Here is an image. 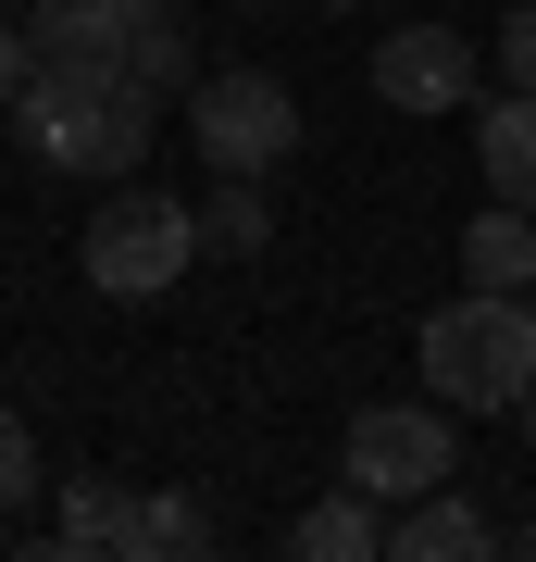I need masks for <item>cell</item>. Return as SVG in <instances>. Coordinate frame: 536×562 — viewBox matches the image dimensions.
<instances>
[{"label":"cell","instance_id":"cell-1","mask_svg":"<svg viewBox=\"0 0 536 562\" xmlns=\"http://www.w3.org/2000/svg\"><path fill=\"white\" fill-rule=\"evenodd\" d=\"M424 375L449 413H524L536 387V288H461L424 313Z\"/></svg>","mask_w":536,"mask_h":562},{"label":"cell","instance_id":"cell-2","mask_svg":"<svg viewBox=\"0 0 536 562\" xmlns=\"http://www.w3.org/2000/svg\"><path fill=\"white\" fill-rule=\"evenodd\" d=\"M13 125L62 176H138L150 162V88H125V76H25Z\"/></svg>","mask_w":536,"mask_h":562},{"label":"cell","instance_id":"cell-3","mask_svg":"<svg viewBox=\"0 0 536 562\" xmlns=\"http://www.w3.org/2000/svg\"><path fill=\"white\" fill-rule=\"evenodd\" d=\"M187 262H199V213L162 201V188H113L88 213V288L100 301H162Z\"/></svg>","mask_w":536,"mask_h":562},{"label":"cell","instance_id":"cell-4","mask_svg":"<svg viewBox=\"0 0 536 562\" xmlns=\"http://www.w3.org/2000/svg\"><path fill=\"white\" fill-rule=\"evenodd\" d=\"M187 138H199L213 176H275L299 150V101H287V76H199L187 88Z\"/></svg>","mask_w":536,"mask_h":562},{"label":"cell","instance_id":"cell-5","mask_svg":"<svg viewBox=\"0 0 536 562\" xmlns=\"http://www.w3.org/2000/svg\"><path fill=\"white\" fill-rule=\"evenodd\" d=\"M461 475V438H449V401H375L350 413V487L375 501H424V487Z\"/></svg>","mask_w":536,"mask_h":562},{"label":"cell","instance_id":"cell-6","mask_svg":"<svg viewBox=\"0 0 536 562\" xmlns=\"http://www.w3.org/2000/svg\"><path fill=\"white\" fill-rule=\"evenodd\" d=\"M138 25H150V0H38L25 38H38V76H125L138 88Z\"/></svg>","mask_w":536,"mask_h":562},{"label":"cell","instance_id":"cell-7","mask_svg":"<svg viewBox=\"0 0 536 562\" xmlns=\"http://www.w3.org/2000/svg\"><path fill=\"white\" fill-rule=\"evenodd\" d=\"M62 562H113V550H162V501L125 475H76L62 487V525H50Z\"/></svg>","mask_w":536,"mask_h":562},{"label":"cell","instance_id":"cell-8","mask_svg":"<svg viewBox=\"0 0 536 562\" xmlns=\"http://www.w3.org/2000/svg\"><path fill=\"white\" fill-rule=\"evenodd\" d=\"M375 101H387V113H449V101H475V50H461L449 25H399V38H375Z\"/></svg>","mask_w":536,"mask_h":562},{"label":"cell","instance_id":"cell-9","mask_svg":"<svg viewBox=\"0 0 536 562\" xmlns=\"http://www.w3.org/2000/svg\"><path fill=\"white\" fill-rule=\"evenodd\" d=\"M387 550H399V562H487V550H499V525L461 501V487H424V501H399Z\"/></svg>","mask_w":536,"mask_h":562},{"label":"cell","instance_id":"cell-10","mask_svg":"<svg viewBox=\"0 0 536 562\" xmlns=\"http://www.w3.org/2000/svg\"><path fill=\"white\" fill-rule=\"evenodd\" d=\"M475 176H487V201L536 213V88H512V101L475 113Z\"/></svg>","mask_w":536,"mask_h":562},{"label":"cell","instance_id":"cell-11","mask_svg":"<svg viewBox=\"0 0 536 562\" xmlns=\"http://www.w3.org/2000/svg\"><path fill=\"white\" fill-rule=\"evenodd\" d=\"M461 276H475V288H536V213L524 201H487L475 225H461Z\"/></svg>","mask_w":536,"mask_h":562},{"label":"cell","instance_id":"cell-12","mask_svg":"<svg viewBox=\"0 0 536 562\" xmlns=\"http://www.w3.org/2000/svg\"><path fill=\"white\" fill-rule=\"evenodd\" d=\"M387 525H375V487H338V501L299 513V562H375Z\"/></svg>","mask_w":536,"mask_h":562},{"label":"cell","instance_id":"cell-13","mask_svg":"<svg viewBox=\"0 0 536 562\" xmlns=\"http://www.w3.org/2000/svg\"><path fill=\"white\" fill-rule=\"evenodd\" d=\"M262 238H275V213H262V188H250V176H225L213 201H199V250H238V262H250Z\"/></svg>","mask_w":536,"mask_h":562},{"label":"cell","instance_id":"cell-14","mask_svg":"<svg viewBox=\"0 0 536 562\" xmlns=\"http://www.w3.org/2000/svg\"><path fill=\"white\" fill-rule=\"evenodd\" d=\"M138 88H150V101H162V88H199L187 76V25L162 13V0H150V25H138Z\"/></svg>","mask_w":536,"mask_h":562},{"label":"cell","instance_id":"cell-15","mask_svg":"<svg viewBox=\"0 0 536 562\" xmlns=\"http://www.w3.org/2000/svg\"><path fill=\"white\" fill-rule=\"evenodd\" d=\"M38 501V438H25V413H0V513Z\"/></svg>","mask_w":536,"mask_h":562},{"label":"cell","instance_id":"cell-16","mask_svg":"<svg viewBox=\"0 0 536 562\" xmlns=\"http://www.w3.org/2000/svg\"><path fill=\"white\" fill-rule=\"evenodd\" d=\"M199 550H225V525L199 501H162V562H199Z\"/></svg>","mask_w":536,"mask_h":562},{"label":"cell","instance_id":"cell-17","mask_svg":"<svg viewBox=\"0 0 536 562\" xmlns=\"http://www.w3.org/2000/svg\"><path fill=\"white\" fill-rule=\"evenodd\" d=\"M499 76L536 88V0H512V25H499Z\"/></svg>","mask_w":536,"mask_h":562},{"label":"cell","instance_id":"cell-18","mask_svg":"<svg viewBox=\"0 0 536 562\" xmlns=\"http://www.w3.org/2000/svg\"><path fill=\"white\" fill-rule=\"evenodd\" d=\"M25 76H38V38H25V25H0V113L25 101Z\"/></svg>","mask_w":536,"mask_h":562},{"label":"cell","instance_id":"cell-19","mask_svg":"<svg viewBox=\"0 0 536 562\" xmlns=\"http://www.w3.org/2000/svg\"><path fill=\"white\" fill-rule=\"evenodd\" d=\"M524 450H536V387H524Z\"/></svg>","mask_w":536,"mask_h":562},{"label":"cell","instance_id":"cell-20","mask_svg":"<svg viewBox=\"0 0 536 562\" xmlns=\"http://www.w3.org/2000/svg\"><path fill=\"white\" fill-rule=\"evenodd\" d=\"M338 13H350V0H338Z\"/></svg>","mask_w":536,"mask_h":562}]
</instances>
